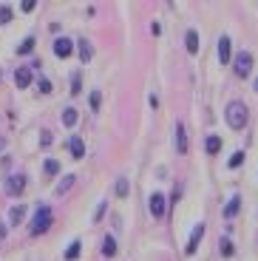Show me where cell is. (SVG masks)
<instances>
[{
  "instance_id": "6da1fadb",
  "label": "cell",
  "mask_w": 258,
  "mask_h": 261,
  "mask_svg": "<svg viewBox=\"0 0 258 261\" xmlns=\"http://www.w3.org/2000/svg\"><path fill=\"white\" fill-rule=\"evenodd\" d=\"M247 119H250V111H247V105L244 102H230L227 105V125L230 128H236V130H241L247 125Z\"/></svg>"
},
{
  "instance_id": "7a4b0ae2",
  "label": "cell",
  "mask_w": 258,
  "mask_h": 261,
  "mask_svg": "<svg viewBox=\"0 0 258 261\" xmlns=\"http://www.w3.org/2000/svg\"><path fill=\"white\" fill-rule=\"evenodd\" d=\"M51 207L48 204H43V207H37L34 210V219H32V224H29V233L32 236H40V233H45V230L51 227Z\"/></svg>"
},
{
  "instance_id": "3957f363",
  "label": "cell",
  "mask_w": 258,
  "mask_h": 261,
  "mask_svg": "<svg viewBox=\"0 0 258 261\" xmlns=\"http://www.w3.org/2000/svg\"><path fill=\"white\" fill-rule=\"evenodd\" d=\"M233 68H236L239 77H247V74L252 71V54L250 51H241L239 57H236V63H233Z\"/></svg>"
},
{
  "instance_id": "277c9868",
  "label": "cell",
  "mask_w": 258,
  "mask_h": 261,
  "mask_svg": "<svg viewBox=\"0 0 258 261\" xmlns=\"http://www.w3.org/2000/svg\"><path fill=\"white\" fill-rule=\"evenodd\" d=\"M23 188H26V176H23V173H12V176H6V190L12 196H20Z\"/></svg>"
},
{
  "instance_id": "5b68a950",
  "label": "cell",
  "mask_w": 258,
  "mask_h": 261,
  "mask_svg": "<svg viewBox=\"0 0 258 261\" xmlns=\"http://www.w3.org/2000/svg\"><path fill=\"white\" fill-rule=\"evenodd\" d=\"M14 85H17V88L32 85V68H29V65H20L17 71H14Z\"/></svg>"
},
{
  "instance_id": "8992f818",
  "label": "cell",
  "mask_w": 258,
  "mask_h": 261,
  "mask_svg": "<svg viewBox=\"0 0 258 261\" xmlns=\"http://www.w3.org/2000/svg\"><path fill=\"white\" fill-rule=\"evenodd\" d=\"M71 51H74V43H71V40H65V37H57V40H54V54H57V57L65 60Z\"/></svg>"
},
{
  "instance_id": "52a82bcc",
  "label": "cell",
  "mask_w": 258,
  "mask_h": 261,
  "mask_svg": "<svg viewBox=\"0 0 258 261\" xmlns=\"http://www.w3.org/2000/svg\"><path fill=\"white\" fill-rule=\"evenodd\" d=\"M148 207H150V213H153L156 219H162V216H165V196L153 193L150 196V202H148Z\"/></svg>"
},
{
  "instance_id": "ba28073f",
  "label": "cell",
  "mask_w": 258,
  "mask_h": 261,
  "mask_svg": "<svg viewBox=\"0 0 258 261\" xmlns=\"http://www.w3.org/2000/svg\"><path fill=\"white\" fill-rule=\"evenodd\" d=\"M176 153H187V130H185V125H176Z\"/></svg>"
},
{
  "instance_id": "9c48e42d",
  "label": "cell",
  "mask_w": 258,
  "mask_h": 261,
  "mask_svg": "<svg viewBox=\"0 0 258 261\" xmlns=\"http://www.w3.org/2000/svg\"><path fill=\"white\" fill-rule=\"evenodd\" d=\"M201 236H204V224H196V227H193V233H190V244H187V255H190V253H196V244H199L201 242Z\"/></svg>"
},
{
  "instance_id": "30bf717a",
  "label": "cell",
  "mask_w": 258,
  "mask_h": 261,
  "mask_svg": "<svg viewBox=\"0 0 258 261\" xmlns=\"http://www.w3.org/2000/svg\"><path fill=\"white\" fill-rule=\"evenodd\" d=\"M68 148H71V156H74V159H83V156H85V145H83V139H80V137H71Z\"/></svg>"
},
{
  "instance_id": "8fae6325",
  "label": "cell",
  "mask_w": 258,
  "mask_h": 261,
  "mask_svg": "<svg viewBox=\"0 0 258 261\" xmlns=\"http://www.w3.org/2000/svg\"><path fill=\"white\" fill-rule=\"evenodd\" d=\"M230 37H221L219 40V60L221 63H230Z\"/></svg>"
},
{
  "instance_id": "7c38bea8",
  "label": "cell",
  "mask_w": 258,
  "mask_h": 261,
  "mask_svg": "<svg viewBox=\"0 0 258 261\" xmlns=\"http://www.w3.org/2000/svg\"><path fill=\"white\" fill-rule=\"evenodd\" d=\"M23 216H26V207H23V204H14V207L9 210V222L20 224V222H23Z\"/></svg>"
},
{
  "instance_id": "4fadbf2b",
  "label": "cell",
  "mask_w": 258,
  "mask_h": 261,
  "mask_svg": "<svg viewBox=\"0 0 258 261\" xmlns=\"http://www.w3.org/2000/svg\"><path fill=\"white\" fill-rule=\"evenodd\" d=\"M91 57H94V48H91V43H88V40H80V60H83V63H88Z\"/></svg>"
},
{
  "instance_id": "5bb4252c",
  "label": "cell",
  "mask_w": 258,
  "mask_h": 261,
  "mask_svg": "<svg viewBox=\"0 0 258 261\" xmlns=\"http://www.w3.org/2000/svg\"><path fill=\"white\" fill-rule=\"evenodd\" d=\"M187 51H190V54H196V51H199V34H196L193 32V29H190V32H187Z\"/></svg>"
},
{
  "instance_id": "9a60e30c",
  "label": "cell",
  "mask_w": 258,
  "mask_h": 261,
  "mask_svg": "<svg viewBox=\"0 0 258 261\" xmlns=\"http://www.w3.org/2000/svg\"><path fill=\"white\" fill-rule=\"evenodd\" d=\"M239 196H233V199H230V204H227V207H224V216H227V219H233V216H236V213H239Z\"/></svg>"
},
{
  "instance_id": "2e32d148",
  "label": "cell",
  "mask_w": 258,
  "mask_h": 261,
  "mask_svg": "<svg viewBox=\"0 0 258 261\" xmlns=\"http://www.w3.org/2000/svg\"><path fill=\"white\" fill-rule=\"evenodd\" d=\"M102 255H116V242L111 236H105V242H102Z\"/></svg>"
},
{
  "instance_id": "e0dca14e",
  "label": "cell",
  "mask_w": 258,
  "mask_h": 261,
  "mask_svg": "<svg viewBox=\"0 0 258 261\" xmlns=\"http://www.w3.org/2000/svg\"><path fill=\"white\" fill-rule=\"evenodd\" d=\"M63 122L71 128V125L77 122V111H74V108H65V111H63Z\"/></svg>"
},
{
  "instance_id": "ac0fdd59",
  "label": "cell",
  "mask_w": 258,
  "mask_h": 261,
  "mask_svg": "<svg viewBox=\"0 0 258 261\" xmlns=\"http://www.w3.org/2000/svg\"><path fill=\"white\" fill-rule=\"evenodd\" d=\"M80 255V242H71V247L65 250V261H74Z\"/></svg>"
},
{
  "instance_id": "d6986e66",
  "label": "cell",
  "mask_w": 258,
  "mask_h": 261,
  "mask_svg": "<svg viewBox=\"0 0 258 261\" xmlns=\"http://www.w3.org/2000/svg\"><path fill=\"white\" fill-rule=\"evenodd\" d=\"M219 148H221V139H219V137H210V139H207V153H216Z\"/></svg>"
},
{
  "instance_id": "ffe728a7",
  "label": "cell",
  "mask_w": 258,
  "mask_h": 261,
  "mask_svg": "<svg viewBox=\"0 0 258 261\" xmlns=\"http://www.w3.org/2000/svg\"><path fill=\"white\" fill-rule=\"evenodd\" d=\"M32 48H34V37H26V40H23V46L17 48V54H29Z\"/></svg>"
},
{
  "instance_id": "44dd1931",
  "label": "cell",
  "mask_w": 258,
  "mask_h": 261,
  "mask_svg": "<svg viewBox=\"0 0 258 261\" xmlns=\"http://www.w3.org/2000/svg\"><path fill=\"white\" fill-rule=\"evenodd\" d=\"M71 185H74V176H65V179H63V182H60V185H57V193H60V196H63V193H65V190L71 188Z\"/></svg>"
},
{
  "instance_id": "7402d4cb",
  "label": "cell",
  "mask_w": 258,
  "mask_h": 261,
  "mask_svg": "<svg viewBox=\"0 0 258 261\" xmlns=\"http://www.w3.org/2000/svg\"><path fill=\"white\" fill-rule=\"evenodd\" d=\"M241 162H244V153H241V150H236V153H233V159H230V168H239Z\"/></svg>"
},
{
  "instance_id": "603a6c76",
  "label": "cell",
  "mask_w": 258,
  "mask_h": 261,
  "mask_svg": "<svg viewBox=\"0 0 258 261\" xmlns=\"http://www.w3.org/2000/svg\"><path fill=\"white\" fill-rule=\"evenodd\" d=\"M116 193H119V196H128V179H119V182H116Z\"/></svg>"
},
{
  "instance_id": "cb8c5ba5",
  "label": "cell",
  "mask_w": 258,
  "mask_h": 261,
  "mask_svg": "<svg viewBox=\"0 0 258 261\" xmlns=\"http://www.w3.org/2000/svg\"><path fill=\"white\" fill-rule=\"evenodd\" d=\"M12 20V9L9 6H0V23H9Z\"/></svg>"
},
{
  "instance_id": "d4e9b609",
  "label": "cell",
  "mask_w": 258,
  "mask_h": 261,
  "mask_svg": "<svg viewBox=\"0 0 258 261\" xmlns=\"http://www.w3.org/2000/svg\"><path fill=\"white\" fill-rule=\"evenodd\" d=\"M57 170H60V162H54V159L45 162V173H57Z\"/></svg>"
},
{
  "instance_id": "484cf974",
  "label": "cell",
  "mask_w": 258,
  "mask_h": 261,
  "mask_svg": "<svg viewBox=\"0 0 258 261\" xmlns=\"http://www.w3.org/2000/svg\"><path fill=\"white\" fill-rule=\"evenodd\" d=\"M221 253H224V255H233V244H230V239H221Z\"/></svg>"
},
{
  "instance_id": "4316f807",
  "label": "cell",
  "mask_w": 258,
  "mask_h": 261,
  "mask_svg": "<svg viewBox=\"0 0 258 261\" xmlns=\"http://www.w3.org/2000/svg\"><path fill=\"white\" fill-rule=\"evenodd\" d=\"M40 91H43V94H51V83H48V80H40Z\"/></svg>"
},
{
  "instance_id": "83f0119b",
  "label": "cell",
  "mask_w": 258,
  "mask_h": 261,
  "mask_svg": "<svg viewBox=\"0 0 258 261\" xmlns=\"http://www.w3.org/2000/svg\"><path fill=\"white\" fill-rule=\"evenodd\" d=\"M71 83H74V85H71V91H74V94H80V74H74Z\"/></svg>"
},
{
  "instance_id": "f1b7e54d",
  "label": "cell",
  "mask_w": 258,
  "mask_h": 261,
  "mask_svg": "<svg viewBox=\"0 0 258 261\" xmlns=\"http://www.w3.org/2000/svg\"><path fill=\"white\" fill-rule=\"evenodd\" d=\"M91 108H94V111H97V108H99V94H97V91L91 94Z\"/></svg>"
},
{
  "instance_id": "f546056e",
  "label": "cell",
  "mask_w": 258,
  "mask_h": 261,
  "mask_svg": "<svg viewBox=\"0 0 258 261\" xmlns=\"http://www.w3.org/2000/svg\"><path fill=\"white\" fill-rule=\"evenodd\" d=\"M34 6H37V3H34V0H26V3H23V12H32Z\"/></svg>"
},
{
  "instance_id": "4dcf8cb0",
  "label": "cell",
  "mask_w": 258,
  "mask_h": 261,
  "mask_svg": "<svg viewBox=\"0 0 258 261\" xmlns=\"http://www.w3.org/2000/svg\"><path fill=\"white\" fill-rule=\"evenodd\" d=\"M40 142H43V145H48V142H51V134H48V130H43V137H40Z\"/></svg>"
},
{
  "instance_id": "1f68e13d",
  "label": "cell",
  "mask_w": 258,
  "mask_h": 261,
  "mask_svg": "<svg viewBox=\"0 0 258 261\" xmlns=\"http://www.w3.org/2000/svg\"><path fill=\"white\" fill-rule=\"evenodd\" d=\"M3 148H6V139H3V137H0V150H3Z\"/></svg>"
},
{
  "instance_id": "d6a6232c",
  "label": "cell",
  "mask_w": 258,
  "mask_h": 261,
  "mask_svg": "<svg viewBox=\"0 0 258 261\" xmlns=\"http://www.w3.org/2000/svg\"><path fill=\"white\" fill-rule=\"evenodd\" d=\"M3 236H6V227H3V224H0V239H3Z\"/></svg>"
},
{
  "instance_id": "836d02e7",
  "label": "cell",
  "mask_w": 258,
  "mask_h": 261,
  "mask_svg": "<svg viewBox=\"0 0 258 261\" xmlns=\"http://www.w3.org/2000/svg\"><path fill=\"white\" fill-rule=\"evenodd\" d=\"M255 91H258V80H255Z\"/></svg>"
}]
</instances>
